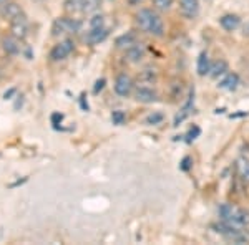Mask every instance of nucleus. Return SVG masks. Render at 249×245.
Masks as SVG:
<instances>
[{"label":"nucleus","mask_w":249,"mask_h":245,"mask_svg":"<svg viewBox=\"0 0 249 245\" xmlns=\"http://www.w3.org/2000/svg\"><path fill=\"white\" fill-rule=\"evenodd\" d=\"M135 20L140 30H143L144 33L153 35V37H163L164 35V23L158 12L151 9H142L135 15Z\"/></svg>","instance_id":"f257e3e1"},{"label":"nucleus","mask_w":249,"mask_h":245,"mask_svg":"<svg viewBox=\"0 0 249 245\" xmlns=\"http://www.w3.org/2000/svg\"><path fill=\"white\" fill-rule=\"evenodd\" d=\"M218 212H219L221 220L231 224V226H236V227L249 226V211H246V209L232 206V204H221Z\"/></svg>","instance_id":"f03ea898"},{"label":"nucleus","mask_w":249,"mask_h":245,"mask_svg":"<svg viewBox=\"0 0 249 245\" xmlns=\"http://www.w3.org/2000/svg\"><path fill=\"white\" fill-rule=\"evenodd\" d=\"M82 23L77 18H68V17H58L55 18L53 25H52V35L53 37H62L65 33H75L80 30Z\"/></svg>","instance_id":"7ed1b4c3"},{"label":"nucleus","mask_w":249,"mask_h":245,"mask_svg":"<svg viewBox=\"0 0 249 245\" xmlns=\"http://www.w3.org/2000/svg\"><path fill=\"white\" fill-rule=\"evenodd\" d=\"M73 42L71 40H63V42H60L58 45H55L52 48L50 51V58L53 60V62H60V60H65L68 55L73 51Z\"/></svg>","instance_id":"20e7f679"},{"label":"nucleus","mask_w":249,"mask_h":245,"mask_svg":"<svg viewBox=\"0 0 249 245\" xmlns=\"http://www.w3.org/2000/svg\"><path fill=\"white\" fill-rule=\"evenodd\" d=\"M133 88H135L133 80H131L126 73H122V75L116 76V80H115V93L118 95V96L131 95Z\"/></svg>","instance_id":"39448f33"},{"label":"nucleus","mask_w":249,"mask_h":245,"mask_svg":"<svg viewBox=\"0 0 249 245\" xmlns=\"http://www.w3.org/2000/svg\"><path fill=\"white\" fill-rule=\"evenodd\" d=\"M179 12L188 20L196 18L199 14V0H179Z\"/></svg>","instance_id":"423d86ee"},{"label":"nucleus","mask_w":249,"mask_h":245,"mask_svg":"<svg viewBox=\"0 0 249 245\" xmlns=\"http://www.w3.org/2000/svg\"><path fill=\"white\" fill-rule=\"evenodd\" d=\"M10 32L12 35H14L15 38L18 40H23L27 37V33H29V25H27V18L25 15H20L15 20H12L10 22Z\"/></svg>","instance_id":"0eeeda50"},{"label":"nucleus","mask_w":249,"mask_h":245,"mask_svg":"<svg viewBox=\"0 0 249 245\" xmlns=\"http://www.w3.org/2000/svg\"><path fill=\"white\" fill-rule=\"evenodd\" d=\"M135 99L138 103H144V104H148V103H153L158 99V95H156V91L153 90V88H150V86H140V88H136V91H135Z\"/></svg>","instance_id":"6e6552de"},{"label":"nucleus","mask_w":249,"mask_h":245,"mask_svg":"<svg viewBox=\"0 0 249 245\" xmlns=\"http://www.w3.org/2000/svg\"><path fill=\"white\" fill-rule=\"evenodd\" d=\"M0 15H2L5 20L12 22V20H15L17 17H20V15H23V10H22V7H20L18 3L7 2L5 5H2V9H0Z\"/></svg>","instance_id":"1a4fd4ad"},{"label":"nucleus","mask_w":249,"mask_h":245,"mask_svg":"<svg viewBox=\"0 0 249 245\" xmlns=\"http://www.w3.org/2000/svg\"><path fill=\"white\" fill-rule=\"evenodd\" d=\"M239 85H241L239 75L238 73H230V71H228V73L224 75L219 82V88L221 90H226V91H236Z\"/></svg>","instance_id":"9d476101"},{"label":"nucleus","mask_w":249,"mask_h":245,"mask_svg":"<svg viewBox=\"0 0 249 245\" xmlns=\"http://www.w3.org/2000/svg\"><path fill=\"white\" fill-rule=\"evenodd\" d=\"M219 25L226 32H234L236 29H239L241 18L236 14H226L219 18Z\"/></svg>","instance_id":"9b49d317"},{"label":"nucleus","mask_w":249,"mask_h":245,"mask_svg":"<svg viewBox=\"0 0 249 245\" xmlns=\"http://www.w3.org/2000/svg\"><path fill=\"white\" fill-rule=\"evenodd\" d=\"M107 37H108V30L105 29V27H102V29H90L85 40L88 43H91V45H96V43L103 42Z\"/></svg>","instance_id":"f8f14e48"},{"label":"nucleus","mask_w":249,"mask_h":245,"mask_svg":"<svg viewBox=\"0 0 249 245\" xmlns=\"http://www.w3.org/2000/svg\"><path fill=\"white\" fill-rule=\"evenodd\" d=\"M2 48L7 55H17L20 51L18 38H15L14 35H12V37H3L2 38Z\"/></svg>","instance_id":"ddd939ff"},{"label":"nucleus","mask_w":249,"mask_h":245,"mask_svg":"<svg viewBox=\"0 0 249 245\" xmlns=\"http://www.w3.org/2000/svg\"><path fill=\"white\" fill-rule=\"evenodd\" d=\"M228 62L226 60H218V62L211 63V70H210V76L214 80L221 78V76H224L228 73Z\"/></svg>","instance_id":"4468645a"},{"label":"nucleus","mask_w":249,"mask_h":245,"mask_svg":"<svg viewBox=\"0 0 249 245\" xmlns=\"http://www.w3.org/2000/svg\"><path fill=\"white\" fill-rule=\"evenodd\" d=\"M196 70H198V75L199 76H206L210 75V70H211V60H210V55L208 51H203L198 58V65H196Z\"/></svg>","instance_id":"2eb2a0df"},{"label":"nucleus","mask_w":249,"mask_h":245,"mask_svg":"<svg viewBox=\"0 0 249 245\" xmlns=\"http://www.w3.org/2000/svg\"><path fill=\"white\" fill-rule=\"evenodd\" d=\"M85 3L87 0H65L63 7L68 14H85Z\"/></svg>","instance_id":"dca6fc26"},{"label":"nucleus","mask_w":249,"mask_h":245,"mask_svg":"<svg viewBox=\"0 0 249 245\" xmlns=\"http://www.w3.org/2000/svg\"><path fill=\"white\" fill-rule=\"evenodd\" d=\"M143 57H144V48L142 45H138V43H135L133 47H130L126 50V58L131 63H140Z\"/></svg>","instance_id":"f3484780"},{"label":"nucleus","mask_w":249,"mask_h":245,"mask_svg":"<svg viewBox=\"0 0 249 245\" xmlns=\"http://www.w3.org/2000/svg\"><path fill=\"white\" fill-rule=\"evenodd\" d=\"M136 43V38H135V35L133 33H128V35H123V37H120L118 40H116V47L118 48H130V47H133Z\"/></svg>","instance_id":"a211bd4d"},{"label":"nucleus","mask_w":249,"mask_h":245,"mask_svg":"<svg viewBox=\"0 0 249 245\" xmlns=\"http://www.w3.org/2000/svg\"><path fill=\"white\" fill-rule=\"evenodd\" d=\"M238 172H239L241 178L249 182V159L241 158L238 161Z\"/></svg>","instance_id":"6ab92c4d"},{"label":"nucleus","mask_w":249,"mask_h":245,"mask_svg":"<svg viewBox=\"0 0 249 245\" xmlns=\"http://www.w3.org/2000/svg\"><path fill=\"white\" fill-rule=\"evenodd\" d=\"M173 2H175V0H153V5L156 10L168 12L173 7Z\"/></svg>","instance_id":"aec40b11"},{"label":"nucleus","mask_w":249,"mask_h":245,"mask_svg":"<svg viewBox=\"0 0 249 245\" xmlns=\"http://www.w3.org/2000/svg\"><path fill=\"white\" fill-rule=\"evenodd\" d=\"M140 80H142L144 85H151V83H153L155 80H156V73H153L150 68H146V70L142 71V75H140Z\"/></svg>","instance_id":"412c9836"},{"label":"nucleus","mask_w":249,"mask_h":245,"mask_svg":"<svg viewBox=\"0 0 249 245\" xmlns=\"http://www.w3.org/2000/svg\"><path fill=\"white\" fill-rule=\"evenodd\" d=\"M103 23H105V20H103V15H93V17L90 18V29H102Z\"/></svg>","instance_id":"4be33fe9"},{"label":"nucleus","mask_w":249,"mask_h":245,"mask_svg":"<svg viewBox=\"0 0 249 245\" xmlns=\"http://www.w3.org/2000/svg\"><path fill=\"white\" fill-rule=\"evenodd\" d=\"M124 119H126V116H124V113L123 111H113V113H111V121H113V124H123L124 123Z\"/></svg>","instance_id":"5701e85b"},{"label":"nucleus","mask_w":249,"mask_h":245,"mask_svg":"<svg viewBox=\"0 0 249 245\" xmlns=\"http://www.w3.org/2000/svg\"><path fill=\"white\" fill-rule=\"evenodd\" d=\"M161 121H163V114H160V113H153V114H150L146 118L148 124H158V123H161Z\"/></svg>","instance_id":"b1692460"},{"label":"nucleus","mask_w":249,"mask_h":245,"mask_svg":"<svg viewBox=\"0 0 249 245\" xmlns=\"http://www.w3.org/2000/svg\"><path fill=\"white\" fill-rule=\"evenodd\" d=\"M105 78H102V80H98V82H96L95 83V88H93V93L96 95V93H98V91H102L103 90V86H105Z\"/></svg>","instance_id":"393cba45"},{"label":"nucleus","mask_w":249,"mask_h":245,"mask_svg":"<svg viewBox=\"0 0 249 245\" xmlns=\"http://www.w3.org/2000/svg\"><path fill=\"white\" fill-rule=\"evenodd\" d=\"M62 119H63V114H60V113H53V114H52V124H55V126L62 123Z\"/></svg>","instance_id":"a878e982"},{"label":"nucleus","mask_w":249,"mask_h":245,"mask_svg":"<svg viewBox=\"0 0 249 245\" xmlns=\"http://www.w3.org/2000/svg\"><path fill=\"white\" fill-rule=\"evenodd\" d=\"M15 93V88H10L9 91H5V93H3V99H12V95Z\"/></svg>","instance_id":"bb28decb"},{"label":"nucleus","mask_w":249,"mask_h":245,"mask_svg":"<svg viewBox=\"0 0 249 245\" xmlns=\"http://www.w3.org/2000/svg\"><path fill=\"white\" fill-rule=\"evenodd\" d=\"M190 161H191L190 158H184V159H183V163H181V164H183V166H181V169H183V171H188V167H190V166H188V163H190Z\"/></svg>","instance_id":"cd10ccee"},{"label":"nucleus","mask_w":249,"mask_h":245,"mask_svg":"<svg viewBox=\"0 0 249 245\" xmlns=\"http://www.w3.org/2000/svg\"><path fill=\"white\" fill-rule=\"evenodd\" d=\"M22 103H23V96L20 95V96H18V99H17V103H15V110H18V108L22 106Z\"/></svg>","instance_id":"c85d7f7f"},{"label":"nucleus","mask_w":249,"mask_h":245,"mask_svg":"<svg viewBox=\"0 0 249 245\" xmlns=\"http://www.w3.org/2000/svg\"><path fill=\"white\" fill-rule=\"evenodd\" d=\"M143 0H128V3H130V5H138V3H142Z\"/></svg>","instance_id":"c756f323"},{"label":"nucleus","mask_w":249,"mask_h":245,"mask_svg":"<svg viewBox=\"0 0 249 245\" xmlns=\"http://www.w3.org/2000/svg\"><path fill=\"white\" fill-rule=\"evenodd\" d=\"M0 2H3V0H0Z\"/></svg>","instance_id":"7c9ffc66"},{"label":"nucleus","mask_w":249,"mask_h":245,"mask_svg":"<svg viewBox=\"0 0 249 245\" xmlns=\"http://www.w3.org/2000/svg\"><path fill=\"white\" fill-rule=\"evenodd\" d=\"M98 2H100V0H98Z\"/></svg>","instance_id":"2f4dec72"}]
</instances>
